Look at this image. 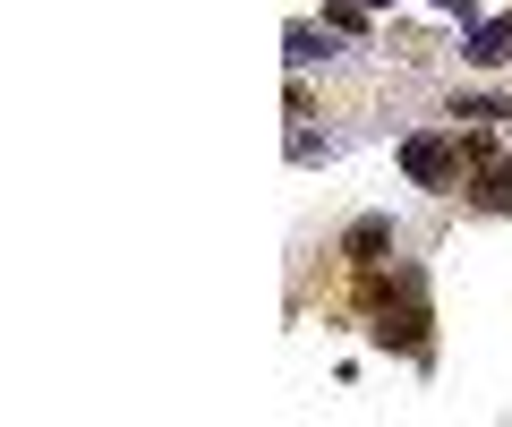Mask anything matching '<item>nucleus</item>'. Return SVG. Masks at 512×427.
<instances>
[{"label": "nucleus", "instance_id": "f257e3e1", "mask_svg": "<svg viewBox=\"0 0 512 427\" xmlns=\"http://www.w3.org/2000/svg\"><path fill=\"white\" fill-rule=\"evenodd\" d=\"M402 171H410L419 188H444V180L461 171V137H410V146H402Z\"/></svg>", "mask_w": 512, "mask_h": 427}, {"label": "nucleus", "instance_id": "f03ea898", "mask_svg": "<svg viewBox=\"0 0 512 427\" xmlns=\"http://www.w3.org/2000/svg\"><path fill=\"white\" fill-rule=\"evenodd\" d=\"M470 205H478V214H512V163H487V171H478Z\"/></svg>", "mask_w": 512, "mask_h": 427}, {"label": "nucleus", "instance_id": "7ed1b4c3", "mask_svg": "<svg viewBox=\"0 0 512 427\" xmlns=\"http://www.w3.org/2000/svg\"><path fill=\"white\" fill-rule=\"evenodd\" d=\"M384 240H393V223H384V214L350 223V257H359V265H376V257H384Z\"/></svg>", "mask_w": 512, "mask_h": 427}]
</instances>
